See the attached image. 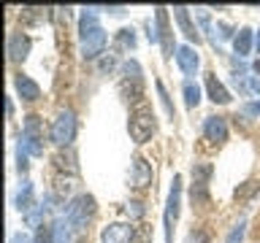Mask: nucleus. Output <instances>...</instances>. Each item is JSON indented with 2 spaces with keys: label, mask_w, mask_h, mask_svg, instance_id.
Listing matches in <instances>:
<instances>
[{
  "label": "nucleus",
  "mask_w": 260,
  "mask_h": 243,
  "mask_svg": "<svg viewBox=\"0 0 260 243\" xmlns=\"http://www.w3.org/2000/svg\"><path fill=\"white\" fill-rule=\"evenodd\" d=\"M79 35H81V57L95 60L106 46V30L98 24L95 14H84L79 22Z\"/></svg>",
  "instance_id": "f257e3e1"
},
{
  "label": "nucleus",
  "mask_w": 260,
  "mask_h": 243,
  "mask_svg": "<svg viewBox=\"0 0 260 243\" xmlns=\"http://www.w3.org/2000/svg\"><path fill=\"white\" fill-rule=\"evenodd\" d=\"M92 214H95V197L92 194H79L68 206V224L76 232H81L87 227V222L92 219Z\"/></svg>",
  "instance_id": "f03ea898"
},
{
  "label": "nucleus",
  "mask_w": 260,
  "mask_h": 243,
  "mask_svg": "<svg viewBox=\"0 0 260 243\" xmlns=\"http://www.w3.org/2000/svg\"><path fill=\"white\" fill-rule=\"evenodd\" d=\"M154 113L149 108H138L130 113V122H127V130H130V138H133L136 143H146L154 133Z\"/></svg>",
  "instance_id": "7ed1b4c3"
},
{
  "label": "nucleus",
  "mask_w": 260,
  "mask_h": 243,
  "mask_svg": "<svg viewBox=\"0 0 260 243\" xmlns=\"http://www.w3.org/2000/svg\"><path fill=\"white\" fill-rule=\"evenodd\" d=\"M49 135H52V143H57V146H71L73 135H76V116H73V111L57 113V119L52 122Z\"/></svg>",
  "instance_id": "20e7f679"
},
{
  "label": "nucleus",
  "mask_w": 260,
  "mask_h": 243,
  "mask_svg": "<svg viewBox=\"0 0 260 243\" xmlns=\"http://www.w3.org/2000/svg\"><path fill=\"white\" fill-rule=\"evenodd\" d=\"M179 206H182V176H174L168 192V208H166V243L174 240V224L179 219Z\"/></svg>",
  "instance_id": "39448f33"
},
{
  "label": "nucleus",
  "mask_w": 260,
  "mask_h": 243,
  "mask_svg": "<svg viewBox=\"0 0 260 243\" xmlns=\"http://www.w3.org/2000/svg\"><path fill=\"white\" fill-rule=\"evenodd\" d=\"M209 176H211V165L195 162V168H192V200H206Z\"/></svg>",
  "instance_id": "423d86ee"
},
{
  "label": "nucleus",
  "mask_w": 260,
  "mask_h": 243,
  "mask_svg": "<svg viewBox=\"0 0 260 243\" xmlns=\"http://www.w3.org/2000/svg\"><path fill=\"white\" fill-rule=\"evenodd\" d=\"M133 227L125 224V222H114L109 227H103V235H101V240L103 243H130L133 240Z\"/></svg>",
  "instance_id": "0eeeda50"
},
{
  "label": "nucleus",
  "mask_w": 260,
  "mask_h": 243,
  "mask_svg": "<svg viewBox=\"0 0 260 243\" xmlns=\"http://www.w3.org/2000/svg\"><path fill=\"white\" fill-rule=\"evenodd\" d=\"M203 133H206V138L211 143H225L228 141V122L222 116H209Z\"/></svg>",
  "instance_id": "6e6552de"
},
{
  "label": "nucleus",
  "mask_w": 260,
  "mask_h": 243,
  "mask_svg": "<svg viewBox=\"0 0 260 243\" xmlns=\"http://www.w3.org/2000/svg\"><path fill=\"white\" fill-rule=\"evenodd\" d=\"M176 62H179V68H182V73H187V76H192L195 70H198V54H195V49L192 46H187L182 44L176 49Z\"/></svg>",
  "instance_id": "1a4fd4ad"
},
{
  "label": "nucleus",
  "mask_w": 260,
  "mask_h": 243,
  "mask_svg": "<svg viewBox=\"0 0 260 243\" xmlns=\"http://www.w3.org/2000/svg\"><path fill=\"white\" fill-rule=\"evenodd\" d=\"M154 19H157V30H160V44H162V52H166V57H171V52H174V44H171L168 11H166V8H157V11H154Z\"/></svg>",
  "instance_id": "9d476101"
},
{
  "label": "nucleus",
  "mask_w": 260,
  "mask_h": 243,
  "mask_svg": "<svg viewBox=\"0 0 260 243\" xmlns=\"http://www.w3.org/2000/svg\"><path fill=\"white\" fill-rule=\"evenodd\" d=\"M27 52H30V38L22 35V32L11 35V40H8V57H11L14 62H22L24 57H27Z\"/></svg>",
  "instance_id": "9b49d317"
},
{
  "label": "nucleus",
  "mask_w": 260,
  "mask_h": 243,
  "mask_svg": "<svg viewBox=\"0 0 260 243\" xmlns=\"http://www.w3.org/2000/svg\"><path fill=\"white\" fill-rule=\"evenodd\" d=\"M133 184L138 186V189H144V186L152 184V168H149V162H146L144 157L133 159Z\"/></svg>",
  "instance_id": "f8f14e48"
},
{
  "label": "nucleus",
  "mask_w": 260,
  "mask_h": 243,
  "mask_svg": "<svg viewBox=\"0 0 260 243\" xmlns=\"http://www.w3.org/2000/svg\"><path fill=\"white\" fill-rule=\"evenodd\" d=\"M22 141H32V143H41V141H44V125H41V119L36 116V113H30V116L24 119Z\"/></svg>",
  "instance_id": "ddd939ff"
},
{
  "label": "nucleus",
  "mask_w": 260,
  "mask_h": 243,
  "mask_svg": "<svg viewBox=\"0 0 260 243\" xmlns=\"http://www.w3.org/2000/svg\"><path fill=\"white\" fill-rule=\"evenodd\" d=\"M174 16H176V22H179V27H182V32L187 35V40H195V44H198V40H201L198 27H195V24L190 22V14H187V8H184V6L174 8Z\"/></svg>",
  "instance_id": "4468645a"
},
{
  "label": "nucleus",
  "mask_w": 260,
  "mask_h": 243,
  "mask_svg": "<svg viewBox=\"0 0 260 243\" xmlns=\"http://www.w3.org/2000/svg\"><path fill=\"white\" fill-rule=\"evenodd\" d=\"M206 89H209V97H211L214 103H219V105L231 103V92H228V89L219 84L214 73H209V76H206Z\"/></svg>",
  "instance_id": "2eb2a0df"
},
{
  "label": "nucleus",
  "mask_w": 260,
  "mask_h": 243,
  "mask_svg": "<svg viewBox=\"0 0 260 243\" xmlns=\"http://www.w3.org/2000/svg\"><path fill=\"white\" fill-rule=\"evenodd\" d=\"M14 84H16V92H19L24 100H38L41 97V87L32 78H27V76H16Z\"/></svg>",
  "instance_id": "dca6fc26"
},
{
  "label": "nucleus",
  "mask_w": 260,
  "mask_h": 243,
  "mask_svg": "<svg viewBox=\"0 0 260 243\" xmlns=\"http://www.w3.org/2000/svg\"><path fill=\"white\" fill-rule=\"evenodd\" d=\"M233 46H236V54H239V57H247L249 49H252V30L241 27L239 35H236V40H233Z\"/></svg>",
  "instance_id": "f3484780"
},
{
  "label": "nucleus",
  "mask_w": 260,
  "mask_h": 243,
  "mask_svg": "<svg viewBox=\"0 0 260 243\" xmlns=\"http://www.w3.org/2000/svg\"><path fill=\"white\" fill-rule=\"evenodd\" d=\"M184 103L190 105V108H195V105L201 103V89H198V84H192V81H184Z\"/></svg>",
  "instance_id": "a211bd4d"
},
{
  "label": "nucleus",
  "mask_w": 260,
  "mask_h": 243,
  "mask_svg": "<svg viewBox=\"0 0 260 243\" xmlns=\"http://www.w3.org/2000/svg\"><path fill=\"white\" fill-rule=\"evenodd\" d=\"M36 202H32V186L30 184H24V189L19 192V197H16V208L19 211H30Z\"/></svg>",
  "instance_id": "6ab92c4d"
},
{
  "label": "nucleus",
  "mask_w": 260,
  "mask_h": 243,
  "mask_svg": "<svg viewBox=\"0 0 260 243\" xmlns=\"http://www.w3.org/2000/svg\"><path fill=\"white\" fill-rule=\"evenodd\" d=\"M117 44H119L122 49H133V46H136V32L130 30V27L119 30V35H117Z\"/></svg>",
  "instance_id": "aec40b11"
},
{
  "label": "nucleus",
  "mask_w": 260,
  "mask_h": 243,
  "mask_svg": "<svg viewBox=\"0 0 260 243\" xmlns=\"http://www.w3.org/2000/svg\"><path fill=\"white\" fill-rule=\"evenodd\" d=\"M130 243H152V230L146 224H138L136 232H133V240Z\"/></svg>",
  "instance_id": "412c9836"
},
{
  "label": "nucleus",
  "mask_w": 260,
  "mask_h": 243,
  "mask_svg": "<svg viewBox=\"0 0 260 243\" xmlns=\"http://www.w3.org/2000/svg\"><path fill=\"white\" fill-rule=\"evenodd\" d=\"M157 95H160V103H162V108H166V113L174 119V105H171V97L166 92V87H162V81H157Z\"/></svg>",
  "instance_id": "4be33fe9"
},
{
  "label": "nucleus",
  "mask_w": 260,
  "mask_h": 243,
  "mask_svg": "<svg viewBox=\"0 0 260 243\" xmlns=\"http://www.w3.org/2000/svg\"><path fill=\"white\" fill-rule=\"evenodd\" d=\"M52 232H54V227L41 224L38 232H36V243H52Z\"/></svg>",
  "instance_id": "5701e85b"
},
{
  "label": "nucleus",
  "mask_w": 260,
  "mask_h": 243,
  "mask_svg": "<svg viewBox=\"0 0 260 243\" xmlns=\"http://www.w3.org/2000/svg\"><path fill=\"white\" fill-rule=\"evenodd\" d=\"M241 238H244V222H239L233 227V232L228 235V243H241Z\"/></svg>",
  "instance_id": "b1692460"
},
{
  "label": "nucleus",
  "mask_w": 260,
  "mask_h": 243,
  "mask_svg": "<svg viewBox=\"0 0 260 243\" xmlns=\"http://www.w3.org/2000/svg\"><path fill=\"white\" fill-rule=\"evenodd\" d=\"M184 243H209V238H206V232H203V230H192L190 235H187Z\"/></svg>",
  "instance_id": "393cba45"
},
{
  "label": "nucleus",
  "mask_w": 260,
  "mask_h": 243,
  "mask_svg": "<svg viewBox=\"0 0 260 243\" xmlns=\"http://www.w3.org/2000/svg\"><path fill=\"white\" fill-rule=\"evenodd\" d=\"M127 214L130 216H133V219H138V216H144V206H141V202H127Z\"/></svg>",
  "instance_id": "a878e982"
},
{
  "label": "nucleus",
  "mask_w": 260,
  "mask_h": 243,
  "mask_svg": "<svg viewBox=\"0 0 260 243\" xmlns=\"http://www.w3.org/2000/svg\"><path fill=\"white\" fill-rule=\"evenodd\" d=\"M11 243H32V240H30V235L16 232V235H11Z\"/></svg>",
  "instance_id": "bb28decb"
},
{
  "label": "nucleus",
  "mask_w": 260,
  "mask_h": 243,
  "mask_svg": "<svg viewBox=\"0 0 260 243\" xmlns=\"http://www.w3.org/2000/svg\"><path fill=\"white\" fill-rule=\"evenodd\" d=\"M111 68H114V57H109V60L101 62V70H111Z\"/></svg>",
  "instance_id": "cd10ccee"
},
{
  "label": "nucleus",
  "mask_w": 260,
  "mask_h": 243,
  "mask_svg": "<svg viewBox=\"0 0 260 243\" xmlns=\"http://www.w3.org/2000/svg\"><path fill=\"white\" fill-rule=\"evenodd\" d=\"M247 113H260V103H249L247 105Z\"/></svg>",
  "instance_id": "c85d7f7f"
},
{
  "label": "nucleus",
  "mask_w": 260,
  "mask_h": 243,
  "mask_svg": "<svg viewBox=\"0 0 260 243\" xmlns=\"http://www.w3.org/2000/svg\"><path fill=\"white\" fill-rule=\"evenodd\" d=\"M6 113H8V116L14 113V103H11V100H6Z\"/></svg>",
  "instance_id": "c756f323"
},
{
  "label": "nucleus",
  "mask_w": 260,
  "mask_h": 243,
  "mask_svg": "<svg viewBox=\"0 0 260 243\" xmlns=\"http://www.w3.org/2000/svg\"><path fill=\"white\" fill-rule=\"evenodd\" d=\"M252 89H255V92H260V81H257V78H252Z\"/></svg>",
  "instance_id": "7c9ffc66"
},
{
  "label": "nucleus",
  "mask_w": 260,
  "mask_h": 243,
  "mask_svg": "<svg viewBox=\"0 0 260 243\" xmlns=\"http://www.w3.org/2000/svg\"><path fill=\"white\" fill-rule=\"evenodd\" d=\"M255 46H257V52H260V32H257V38H255Z\"/></svg>",
  "instance_id": "2f4dec72"
},
{
  "label": "nucleus",
  "mask_w": 260,
  "mask_h": 243,
  "mask_svg": "<svg viewBox=\"0 0 260 243\" xmlns=\"http://www.w3.org/2000/svg\"><path fill=\"white\" fill-rule=\"evenodd\" d=\"M255 70H257V73H260V60H257V62H255Z\"/></svg>",
  "instance_id": "473e14b6"
}]
</instances>
